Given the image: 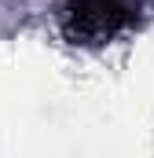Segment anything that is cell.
I'll list each match as a JSON object with an SVG mask.
<instances>
[{"mask_svg": "<svg viewBox=\"0 0 154 158\" xmlns=\"http://www.w3.org/2000/svg\"><path fill=\"white\" fill-rule=\"evenodd\" d=\"M140 26V0H63L59 30L70 44L103 48Z\"/></svg>", "mask_w": 154, "mask_h": 158, "instance_id": "cell-1", "label": "cell"}]
</instances>
